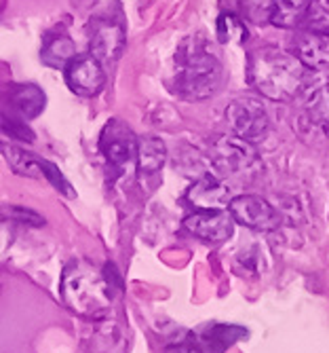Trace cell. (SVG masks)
<instances>
[{"label": "cell", "mask_w": 329, "mask_h": 353, "mask_svg": "<svg viewBox=\"0 0 329 353\" xmlns=\"http://www.w3.org/2000/svg\"><path fill=\"white\" fill-rule=\"evenodd\" d=\"M249 85L270 102H291L304 83V66L293 53L262 47L247 57Z\"/></svg>", "instance_id": "obj_1"}, {"label": "cell", "mask_w": 329, "mask_h": 353, "mask_svg": "<svg viewBox=\"0 0 329 353\" xmlns=\"http://www.w3.org/2000/svg\"><path fill=\"white\" fill-rule=\"evenodd\" d=\"M176 77L171 89L186 102H203L222 87V63L203 39H188L176 53Z\"/></svg>", "instance_id": "obj_2"}, {"label": "cell", "mask_w": 329, "mask_h": 353, "mask_svg": "<svg viewBox=\"0 0 329 353\" xmlns=\"http://www.w3.org/2000/svg\"><path fill=\"white\" fill-rule=\"evenodd\" d=\"M59 296L65 307L83 317H100L114 299L104 271H97L85 261H72L63 267Z\"/></svg>", "instance_id": "obj_3"}, {"label": "cell", "mask_w": 329, "mask_h": 353, "mask_svg": "<svg viewBox=\"0 0 329 353\" xmlns=\"http://www.w3.org/2000/svg\"><path fill=\"white\" fill-rule=\"evenodd\" d=\"M211 165L220 178L253 180L264 163L255 146L247 140L233 136H220L211 146Z\"/></svg>", "instance_id": "obj_4"}, {"label": "cell", "mask_w": 329, "mask_h": 353, "mask_svg": "<svg viewBox=\"0 0 329 353\" xmlns=\"http://www.w3.org/2000/svg\"><path fill=\"white\" fill-rule=\"evenodd\" d=\"M226 123L237 138L251 144L264 140L270 130L268 110L257 98H237L226 108Z\"/></svg>", "instance_id": "obj_5"}, {"label": "cell", "mask_w": 329, "mask_h": 353, "mask_svg": "<svg viewBox=\"0 0 329 353\" xmlns=\"http://www.w3.org/2000/svg\"><path fill=\"white\" fill-rule=\"evenodd\" d=\"M125 26L110 13L95 15L89 28V51L102 63L116 61L125 51Z\"/></svg>", "instance_id": "obj_6"}, {"label": "cell", "mask_w": 329, "mask_h": 353, "mask_svg": "<svg viewBox=\"0 0 329 353\" xmlns=\"http://www.w3.org/2000/svg\"><path fill=\"white\" fill-rule=\"evenodd\" d=\"M100 150L110 168L123 170L138 157V138L120 119H110L100 136Z\"/></svg>", "instance_id": "obj_7"}, {"label": "cell", "mask_w": 329, "mask_h": 353, "mask_svg": "<svg viewBox=\"0 0 329 353\" xmlns=\"http://www.w3.org/2000/svg\"><path fill=\"white\" fill-rule=\"evenodd\" d=\"M63 79L72 93L83 95V98H93L106 85V70L104 63L95 55L85 53V55H76L63 68Z\"/></svg>", "instance_id": "obj_8"}, {"label": "cell", "mask_w": 329, "mask_h": 353, "mask_svg": "<svg viewBox=\"0 0 329 353\" xmlns=\"http://www.w3.org/2000/svg\"><path fill=\"white\" fill-rule=\"evenodd\" d=\"M230 216L235 222L243 224L253 231H275L281 227V216L279 212L257 195H239L233 197L228 205Z\"/></svg>", "instance_id": "obj_9"}, {"label": "cell", "mask_w": 329, "mask_h": 353, "mask_svg": "<svg viewBox=\"0 0 329 353\" xmlns=\"http://www.w3.org/2000/svg\"><path fill=\"white\" fill-rule=\"evenodd\" d=\"M184 229L209 243H222L235 231V220L224 210H199L184 220Z\"/></svg>", "instance_id": "obj_10"}, {"label": "cell", "mask_w": 329, "mask_h": 353, "mask_svg": "<svg viewBox=\"0 0 329 353\" xmlns=\"http://www.w3.org/2000/svg\"><path fill=\"white\" fill-rule=\"evenodd\" d=\"M47 106L45 91L34 83H17L9 85L0 95V108L13 112L21 119H36Z\"/></svg>", "instance_id": "obj_11"}, {"label": "cell", "mask_w": 329, "mask_h": 353, "mask_svg": "<svg viewBox=\"0 0 329 353\" xmlns=\"http://www.w3.org/2000/svg\"><path fill=\"white\" fill-rule=\"evenodd\" d=\"M293 55L304 68L323 70L329 68V34L319 30H304L293 39Z\"/></svg>", "instance_id": "obj_12"}, {"label": "cell", "mask_w": 329, "mask_h": 353, "mask_svg": "<svg viewBox=\"0 0 329 353\" xmlns=\"http://www.w3.org/2000/svg\"><path fill=\"white\" fill-rule=\"evenodd\" d=\"M186 199L196 210H224L233 201V192L220 178L203 176L188 188Z\"/></svg>", "instance_id": "obj_13"}, {"label": "cell", "mask_w": 329, "mask_h": 353, "mask_svg": "<svg viewBox=\"0 0 329 353\" xmlns=\"http://www.w3.org/2000/svg\"><path fill=\"white\" fill-rule=\"evenodd\" d=\"M138 174L140 178H158L164 161H167V146L156 136L138 138Z\"/></svg>", "instance_id": "obj_14"}, {"label": "cell", "mask_w": 329, "mask_h": 353, "mask_svg": "<svg viewBox=\"0 0 329 353\" xmlns=\"http://www.w3.org/2000/svg\"><path fill=\"white\" fill-rule=\"evenodd\" d=\"M76 55V45L68 34H49L41 51L43 63L55 70H63Z\"/></svg>", "instance_id": "obj_15"}, {"label": "cell", "mask_w": 329, "mask_h": 353, "mask_svg": "<svg viewBox=\"0 0 329 353\" xmlns=\"http://www.w3.org/2000/svg\"><path fill=\"white\" fill-rule=\"evenodd\" d=\"M310 0H273L270 23L283 30L298 28L308 13Z\"/></svg>", "instance_id": "obj_16"}, {"label": "cell", "mask_w": 329, "mask_h": 353, "mask_svg": "<svg viewBox=\"0 0 329 353\" xmlns=\"http://www.w3.org/2000/svg\"><path fill=\"white\" fill-rule=\"evenodd\" d=\"M0 150H3V157L7 159L9 168L17 176L43 178V161H45V159L32 154V152H25L23 148L13 146V144H3V146H0Z\"/></svg>", "instance_id": "obj_17"}, {"label": "cell", "mask_w": 329, "mask_h": 353, "mask_svg": "<svg viewBox=\"0 0 329 353\" xmlns=\"http://www.w3.org/2000/svg\"><path fill=\"white\" fill-rule=\"evenodd\" d=\"M100 326H97L93 334V351L95 353H123L125 351V334L120 326L112 319H100Z\"/></svg>", "instance_id": "obj_18"}, {"label": "cell", "mask_w": 329, "mask_h": 353, "mask_svg": "<svg viewBox=\"0 0 329 353\" xmlns=\"http://www.w3.org/2000/svg\"><path fill=\"white\" fill-rule=\"evenodd\" d=\"M247 336H249V332L245 328L228 326V324H211L203 332V341L213 353H224L230 345H235L237 341H243Z\"/></svg>", "instance_id": "obj_19"}, {"label": "cell", "mask_w": 329, "mask_h": 353, "mask_svg": "<svg viewBox=\"0 0 329 353\" xmlns=\"http://www.w3.org/2000/svg\"><path fill=\"white\" fill-rule=\"evenodd\" d=\"M215 32L222 45H241L249 37L245 21L235 13H222L215 23Z\"/></svg>", "instance_id": "obj_20"}, {"label": "cell", "mask_w": 329, "mask_h": 353, "mask_svg": "<svg viewBox=\"0 0 329 353\" xmlns=\"http://www.w3.org/2000/svg\"><path fill=\"white\" fill-rule=\"evenodd\" d=\"M306 112H308V119L321 132L329 134V83L321 85L319 89L310 93V98L306 102Z\"/></svg>", "instance_id": "obj_21"}, {"label": "cell", "mask_w": 329, "mask_h": 353, "mask_svg": "<svg viewBox=\"0 0 329 353\" xmlns=\"http://www.w3.org/2000/svg\"><path fill=\"white\" fill-rule=\"evenodd\" d=\"M0 132L19 142H34V132L30 130L25 119L0 108Z\"/></svg>", "instance_id": "obj_22"}, {"label": "cell", "mask_w": 329, "mask_h": 353, "mask_svg": "<svg viewBox=\"0 0 329 353\" xmlns=\"http://www.w3.org/2000/svg\"><path fill=\"white\" fill-rule=\"evenodd\" d=\"M0 218L7 222H17V224H28V227H43L45 218L23 205H3L0 208Z\"/></svg>", "instance_id": "obj_23"}, {"label": "cell", "mask_w": 329, "mask_h": 353, "mask_svg": "<svg viewBox=\"0 0 329 353\" xmlns=\"http://www.w3.org/2000/svg\"><path fill=\"white\" fill-rule=\"evenodd\" d=\"M243 19L251 23H270L273 0H239Z\"/></svg>", "instance_id": "obj_24"}, {"label": "cell", "mask_w": 329, "mask_h": 353, "mask_svg": "<svg viewBox=\"0 0 329 353\" xmlns=\"http://www.w3.org/2000/svg\"><path fill=\"white\" fill-rule=\"evenodd\" d=\"M308 30H319L329 34V0H315L308 7L306 19Z\"/></svg>", "instance_id": "obj_25"}, {"label": "cell", "mask_w": 329, "mask_h": 353, "mask_svg": "<svg viewBox=\"0 0 329 353\" xmlns=\"http://www.w3.org/2000/svg\"><path fill=\"white\" fill-rule=\"evenodd\" d=\"M43 178L51 184V186H55V190H59L61 195H65V197H74V188H72V184L63 178V174H61V170L55 165V163H51V161H43Z\"/></svg>", "instance_id": "obj_26"}, {"label": "cell", "mask_w": 329, "mask_h": 353, "mask_svg": "<svg viewBox=\"0 0 329 353\" xmlns=\"http://www.w3.org/2000/svg\"><path fill=\"white\" fill-rule=\"evenodd\" d=\"M164 353H201V349L188 343V341H182V343H171L167 345V349H164Z\"/></svg>", "instance_id": "obj_27"}]
</instances>
